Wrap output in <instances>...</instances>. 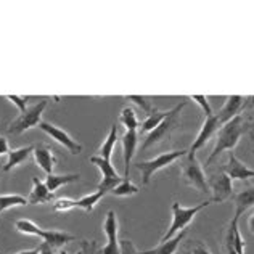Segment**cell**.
<instances>
[{"mask_svg": "<svg viewBox=\"0 0 254 254\" xmlns=\"http://www.w3.org/2000/svg\"><path fill=\"white\" fill-rule=\"evenodd\" d=\"M248 127H250V124L246 123V119L242 115L233 118L232 121L225 123L222 127H220L219 132H217L216 146H214V150L209 155V158L206 159L204 168L211 166L214 163V159H216L222 151H232L233 148H235L240 142V138H242V135L246 132Z\"/></svg>", "mask_w": 254, "mask_h": 254, "instance_id": "1", "label": "cell"}, {"mask_svg": "<svg viewBox=\"0 0 254 254\" xmlns=\"http://www.w3.org/2000/svg\"><path fill=\"white\" fill-rule=\"evenodd\" d=\"M211 203L212 201H201L196 206H191V208H184L179 201H174L172 203V222H171V227L168 229V232L161 237V243L169 242L171 238H174L182 230H185L191 220L195 219L196 214L201 209L208 208Z\"/></svg>", "mask_w": 254, "mask_h": 254, "instance_id": "2", "label": "cell"}, {"mask_svg": "<svg viewBox=\"0 0 254 254\" xmlns=\"http://www.w3.org/2000/svg\"><path fill=\"white\" fill-rule=\"evenodd\" d=\"M15 227L19 233H24V235H36L41 237L44 240V243H47L52 248H60L63 245H68L71 242H74L76 237L71 235V233L66 232H60V230H42L32 222L29 219H18L15 222Z\"/></svg>", "mask_w": 254, "mask_h": 254, "instance_id": "3", "label": "cell"}, {"mask_svg": "<svg viewBox=\"0 0 254 254\" xmlns=\"http://www.w3.org/2000/svg\"><path fill=\"white\" fill-rule=\"evenodd\" d=\"M187 102L179 103L177 106H174L172 110H169V115L166 116L164 121L159 124L155 130H151L150 133H146V137L143 140L142 146H140V151H146L151 146H155L156 143L163 142L166 137L171 135V132L174 130V127L179 124V118H180V111L185 108Z\"/></svg>", "mask_w": 254, "mask_h": 254, "instance_id": "4", "label": "cell"}, {"mask_svg": "<svg viewBox=\"0 0 254 254\" xmlns=\"http://www.w3.org/2000/svg\"><path fill=\"white\" fill-rule=\"evenodd\" d=\"M187 150H174V151H166L163 155H159L153 159H148V161H138L135 163V168L142 172V182L143 185H148L151 177L155 176V172L161 171L164 168H168L172 163H176L177 159L184 158L187 155Z\"/></svg>", "mask_w": 254, "mask_h": 254, "instance_id": "5", "label": "cell"}, {"mask_svg": "<svg viewBox=\"0 0 254 254\" xmlns=\"http://www.w3.org/2000/svg\"><path fill=\"white\" fill-rule=\"evenodd\" d=\"M47 100H41L39 103L32 105L31 108H28L24 113H21L15 121H11L8 126V133L13 135H19L26 130L32 129V127H39V124L42 123V115L47 108Z\"/></svg>", "mask_w": 254, "mask_h": 254, "instance_id": "6", "label": "cell"}, {"mask_svg": "<svg viewBox=\"0 0 254 254\" xmlns=\"http://www.w3.org/2000/svg\"><path fill=\"white\" fill-rule=\"evenodd\" d=\"M182 180L185 185L196 189L198 191L208 193V180L204 177V171L201 168V164L198 163L196 155H189L187 153V161L182 166Z\"/></svg>", "mask_w": 254, "mask_h": 254, "instance_id": "7", "label": "cell"}, {"mask_svg": "<svg viewBox=\"0 0 254 254\" xmlns=\"http://www.w3.org/2000/svg\"><path fill=\"white\" fill-rule=\"evenodd\" d=\"M89 161L93 166H97V168L100 169V172H102V176H103L102 182H100L98 187H97V190L102 191L103 195H106V193H111L124 180V177L119 176V172L116 171V168L111 164V161H108V159H103L100 156H92Z\"/></svg>", "mask_w": 254, "mask_h": 254, "instance_id": "8", "label": "cell"}, {"mask_svg": "<svg viewBox=\"0 0 254 254\" xmlns=\"http://www.w3.org/2000/svg\"><path fill=\"white\" fill-rule=\"evenodd\" d=\"M39 129H41L42 132H45L49 137H52L57 143L64 146V148L68 150L71 155H79V153L82 151V146L79 145L76 140L69 135L68 132L63 130V129H60V127H57L55 124H50V123L42 121L41 124H39Z\"/></svg>", "mask_w": 254, "mask_h": 254, "instance_id": "9", "label": "cell"}, {"mask_svg": "<svg viewBox=\"0 0 254 254\" xmlns=\"http://www.w3.org/2000/svg\"><path fill=\"white\" fill-rule=\"evenodd\" d=\"M208 187L209 191L212 193L211 201L214 203H224L225 199H229L232 196V189H233L232 179L224 172L211 176L208 179Z\"/></svg>", "mask_w": 254, "mask_h": 254, "instance_id": "10", "label": "cell"}, {"mask_svg": "<svg viewBox=\"0 0 254 254\" xmlns=\"http://www.w3.org/2000/svg\"><path fill=\"white\" fill-rule=\"evenodd\" d=\"M220 127H222V124L219 123V119H217L216 115H214V113H212V115H209V116H204L203 127H201V130L198 132L195 142L191 143L190 150H189V155H196V151L199 148H203V146L209 142L211 137L216 135Z\"/></svg>", "mask_w": 254, "mask_h": 254, "instance_id": "11", "label": "cell"}, {"mask_svg": "<svg viewBox=\"0 0 254 254\" xmlns=\"http://www.w3.org/2000/svg\"><path fill=\"white\" fill-rule=\"evenodd\" d=\"M103 229L106 233V238L108 242L102 248V254H121V250H119V240H118V216L115 211H108L106 212L105 222H103Z\"/></svg>", "mask_w": 254, "mask_h": 254, "instance_id": "12", "label": "cell"}, {"mask_svg": "<svg viewBox=\"0 0 254 254\" xmlns=\"http://www.w3.org/2000/svg\"><path fill=\"white\" fill-rule=\"evenodd\" d=\"M246 103H248V98H243L240 95H230L229 98L225 100L222 108L216 113L219 123L224 126L225 123L232 121L233 118L240 116V115H242L243 108L246 106Z\"/></svg>", "mask_w": 254, "mask_h": 254, "instance_id": "13", "label": "cell"}, {"mask_svg": "<svg viewBox=\"0 0 254 254\" xmlns=\"http://www.w3.org/2000/svg\"><path fill=\"white\" fill-rule=\"evenodd\" d=\"M222 172L227 174L232 180H248L254 177V171L240 161L233 151H229V161L222 166Z\"/></svg>", "mask_w": 254, "mask_h": 254, "instance_id": "14", "label": "cell"}, {"mask_svg": "<svg viewBox=\"0 0 254 254\" xmlns=\"http://www.w3.org/2000/svg\"><path fill=\"white\" fill-rule=\"evenodd\" d=\"M121 140H123V148H124V179H129L130 163H132L133 155H135L137 143H138V132L137 130H126Z\"/></svg>", "mask_w": 254, "mask_h": 254, "instance_id": "15", "label": "cell"}, {"mask_svg": "<svg viewBox=\"0 0 254 254\" xmlns=\"http://www.w3.org/2000/svg\"><path fill=\"white\" fill-rule=\"evenodd\" d=\"M55 199V195L47 189L45 182L39 177H32V190L28 196V204H44Z\"/></svg>", "mask_w": 254, "mask_h": 254, "instance_id": "16", "label": "cell"}, {"mask_svg": "<svg viewBox=\"0 0 254 254\" xmlns=\"http://www.w3.org/2000/svg\"><path fill=\"white\" fill-rule=\"evenodd\" d=\"M32 155H34V163L44 172H47V176H49V174H53L57 158L53 156V153H52V150L49 148V146H45V145L34 146V151H32Z\"/></svg>", "mask_w": 254, "mask_h": 254, "instance_id": "17", "label": "cell"}, {"mask_svg": "<svg viewBox=\"0 0 254 254\" xmlns=\"http://www.w3.org/2000/svg\"><path fill=\"white\" fill-rule=\"evenodd\" d=\"M233 203H235V216H233V220H240L242 214L254 206V187H248L246 190L237 193L233 196Z\"/></svg>", "mask_w": 254, "mask_h": 254, "instance_id": "18", "label": "cell"}, {"mask_svg": "<svg viewBox=\"0 0 254 254\" xmlns=\"http://www.w3.org/2000/svg\"><path fill=\"white\" fill-rule=\"evenodd\" d=\"M34 151V146H23V148H16V150H10V153L6 156H8V161L5 163L3 166V172H8L11 169L18 168V166H21L26 159L29 158L31 153Z\"/></svg>", "mask_w": 254, "mask_h": 254, "instance_id": "19", "label": "cell"}, {"mask_svg": "<svg viewBox=\"0 0 254 254\" xmlns=\"http://www.w3.org/2000/svg\"><path fill=\"white\" fill-rule=\"evenodd\" d=\"M79 174H49L45 177V185L52 193H55L63 185H69L72 182H77Z\"/></svg>", "mask_w": 254, "mask_h": 254, "instance_id": "20", "label": "cell"}, {"mask_svg": "<svg viewBox=\"0 0 254 254\" xmlns=\"http://www.w3.org/2000/svg\"><path fill=\"white\" fill-rule=\"evenodd\" d=\"M185 237H187V229L182 230V232L179 233V235H176L174 238H171L169 242H164L159 246H156V248L148 250V251H140L138 254H174V253L177 251L179 245L182 243V240Z\"/></svg>", "mask_w": 254, "mask_h": 254, "instance_id": "21", "label": "cell"}, {"mask_svg": "<svg viewBox=\"0 0 254 254\" xmlns=\"http://www.w3.org/2000/svg\"><path fill=\"white\" fill-rule=\"evenodd\" d=\"M118 143V126L116 124H113L111 126V130L108 133V137H106L105 142L100 145V148H98V156L100 158H103V159H111L113 156V151H115V146Z\"/></svg>", "mask_w": 254, "mask_h": 254, "instance_id": "22", "label": "cell"}, {"mask_svg": "<svg viewBox=\"0 0 254 254\" xmlns=\"http://www.w3.org/2000/svg\"><path fill=\"white\" fill-rule=\"evenodd\" d=\"M168 115H169V111L156 108L151 115H148L145 118V121L142 123V126H140V133H150L151 130H155L156 127L164 121Z\"/></svg>", "mask_w": 254, "mask_h": 254, "instance_id": "23", "label": "cell"}, {"mask_svg": "<svg viewBox=\"0 0 254 254\" xmlns=\"http://www.w3.org/2000/svg\"><path fill=\"white\" fill-rule=\"evenodd\" d=\"M119 123L126 127V130H137L140 127L137 113L132 106H126V108H123L121 115H119Z\"/></svg>", "mask_w": 254, "mask_h": 254, "instance_id": "24", "label": "cell"}, {"mask_svg": "<svg viewBox=\"0 0 254 254\" xmlns=\"http://www.w3.org/2000/svg\"><path fill=\"white\" fill-rule=\"evenodd\" d=\"M105 195L102 191H95V193H90V195H85L81 199H74V208H81L85 212H92L93 208L98 204V201L102 199Z\"/></svg>", "mask_w": 254, "mask_h": 254, "instance_id": "25", "label": "cell"}, {"mask_svg": "<svg viewBox=\"0 0 254 254\" xmlns=\"http://www.w3.org/2000/svg\"><path fill=\"white\" fill-rule=\"evenodd\" d=\"M26 204H28V198H24L21 195H0V212Z\"/></svg>", "mask_w": 254, "mask_h": 254, "instance_id": "26", "label": "cell"}, {"mask_svg": "<svg viewBox=\"0 0 254 254\" xmlns=\"http://www.w3.org/2000/svg\"><path fill=\"white\" fill-rule=\"evenodd\" d=\"M138 190L140 189L135 184H132L130 179H124L123 182L111 191V195L113 196H132V195H135V193H138Z\"/></svg>", "mask_w": 254, "mask_h": 254, "instance_id": "27", "label": "cell"}, {"mask_svg": "<svg viewBox=\"0 0 254 254\" xmlns=\"http://www.w3.org/2000/svg\"><path fill=\"white\" fill-rule=\"evenodd\" d=\"M127 98L132 100L133 103H137V105L140 106V108H142V111H145V115H146V116L151 115V113L156 110L155 106L151 105L150 100H148V98H145V97H138V95H129Z\"/></svg>", "mask_w": 254, "mask_h": 254, "instance_id": "28", "label": "cell"}, {"mask_svg": "<svg viewBox=\"0 0 254 254\" xmlns=\"http://www.w3.org/2000/svg\"><path fill=\"white\" fill-rule=\"evenodd\" d=\"M71 209H74V199L71 198H60L53 204V211L55 212H66Z\"/></svg>", "mask_w": 254, "mask_h": 254, "instance_id": "29", "label": "cell"}, {"mask_svg": "<svg viewBox=\"0 0 254 254\" xmlns=\"http://www.w3.org/2000/svg\"><path fill=\"white\" fill-rule=\"evenodd\" d=\"M8 102H11L13 105H16V108L24 113L26 110H28V102H29V98L28 97H19V95H6L5 97Z\"/></svg>", "mask_w": 254, "mask_h": 254, "instance_id": "30", "label": "cell"}, {"mask_svg": "<svg viewBox=\"0 0 254 254\" xmlns=\"http://www.w3.org/2000/svg\"><path fill=\"white\" fill-rule=\"evenodd\" d=\"M191 100H193V102H196L199 106H201V110H203V113H204V116L212 115V108H211V105H209V102H208V98H206L204 95H193Z\"/></svg>", "mask_w": 254, "mask_h": 254, "instance_id": "31", "label": "cell"}, {"mask_svg": "<svg viewBox=\"0 0 254 254\" xmlns=\"http://www.w3.org/2000/svg\"><path fill=\"white\" fill-rule=\"evenodd\" d=\"M119 250H121V254H138L140 251L135 248V245L130 240H121L119 242Z\"/></svg>", "mask_w": 254, "mask_h": 254, "instance_id": "32", "label": "cell"}, {"mask_svg": "<svg viewBox=\"0 0 254 254\" xmlns=\"http://www.w3.org/2000/svg\"><path fill=\"white\" fill-rule=\"evenodd\" d=\"M187 254H211V251L208 250V246H206L203 242H193L189 246V253Z\"/></svg>", "mask_w": 254, "mask_h": 254, "instance_id": "33", "label": "cell"}, {"mask_svg": "<svg viewBox=\"0 0 254 254\" xmlns=\"http://www.w3.org/2000/svg\"><path fill=\"white\" fill-rule=\"evenodd\" d=\"M225 254H238L235 251V246H233V242H232V229L229 227V230H227V235H225Z\"/></svg>", "mask_w": 254, "mask_h": 254, "instance_id": "34", "label": "cell"}, {"mask_svg": "<svg viewBox=\"0 0 254 254\" xmlns=\"http://www.w3.org/2000/svg\"><path fill=\"white\" fill-rule=\"evenodd\" d=\"M8 153H10V145H8V140H6V137L0 135V156L8 155Z\"/></svg>", "mask_w": 254, "mask_h": 254, "instance_id": "35", "label": "cell"}, {"mask_svg": "<svg viewBox=\"0 0 254 254\" xmlns=\"http://www.w3.org/2000/svg\"><path fill=\"white\" fill-rule=\"evenodd\" d=\"M39 254H55V253H53L52 246H49L47 243H42L41 246H39Z\"/></svg>", "mask_w": 254, "mask_h": 254, "instance_id": "36", "label": "cell"}, {"mask_svg": "<svg viewBox=\"0 0 254 254\" xmlns=\"http://www.w3.org/2000/svg\"><path fill=\"white\" fill-rule=\"evenodd\" d=\"M248 227H250V232L254 235V209L251 211L250 217H248Z\"/></svg>", "mask_w": 254, "mask_h": 254, "instance_id": "37", "label": "cell"}, {"mask_svg": "<svg viewBox=\"0 0 254 254\" xmlns=\"http://www.w3.org/2000/svg\"><path fill=\"white\" fill-rule=\"evenodd\" d=\"M0 254H3V253H0ZM16 254H39V246L37 248H32V250H24V251H19Z\"/></svg>", "mask_w": 254, "mask_h": 254, "instance_id": "38", "label": "cell"}, {"mask_svg": "<svg viewBox=\"0 0 254 254\" xmlns=\"http://www.w3.org/2000/svg\"><path fill=\"white\" fill-rule=\"evenodd\" d=\"M60 254H68V251H64V250H63V251H60Z\"/></svg>", "mask_w": 254, "mask_h": 254, "instance_id": "39", "label": "cell"}, {"mask_svg": "<svg viewBox=\"0 0 254 254\" xmlns=\"http://www.w3.org/2000/svg\"><path fill=\"white\" fill-rule=\"evenodd\" d=\"M77 254H82V251H79V253H77Z\"/></svg>", "mask_w": 254, "mask_h": 254, "instance_id": "40", "label": "cell"}, {"mask_svg": "<svg viewBox=\"0 0 254 254\" xmlns=\"http://www.w3.org/2000/svg\"><path fill=\"white\" fill-rule=\"evenodd\" d=\"M253 137H254V135H253Z\"/></svg>", "mask_w": 254, "mask_h": 254, "instance_id": "41", "label": "cell"}]
</instances>
